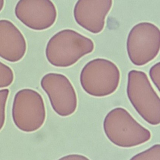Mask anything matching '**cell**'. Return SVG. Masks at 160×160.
Returning a JSON list of instances; mask_svg holds the SVG:
<instances>
[{
	"label": "cell",
	"mask_w": 160,
	"mask_h": 160,
	"mask_svg": "<svg viewBox=\"0 0 160 160\" xmlns=\"http://www.w3.org/2000/svg\"><path fill=\"white\" fill-rule=\"evenodd\" d=\"M93 41L72 29H64L53 35L46 48L48 62L55 67L66 68L94 50Z\"/></svg>",
	"instance_id": "cell-1"
},
{
	"label": "cell",
	"mask_w": 160,
	"mask_h": 160,
	"mask_svg": "<svg viewBox=\"0 0 160 160\" xmlns=\"http://www.w3.org/2000/svg\"><path fill=\"white\" fill-rule=\"evenodd\" d=\"M103 128L109 141L121 148L137 147L151 138V132L122 108H116L108 113L103 121Z\"/></svg>",
	"instance_id": "cell-2"
},
{
	"label": "cell",
	"mask_w": 160,
	"mask_h": 160,
	"mask_svg": "<svg viewBox=\"0 0 160 160\" xmlns=\"http://www.w3.org/2000/svg\"><path fill=\"white\" fill-rule=\"evenodd\" d=\"M127 96L141 118L151 125L160 123V100L147 74L133 70L128 74Z\"/></svg>",
	"instance_id": "cell-3"
},
{
	"label": "cell",
	"mask_w": 160,
	"mask_h": 160,
	"mask_svg": "<svg viewBox=\"0 0 160 160\" xmlns=\"http://www.w3.org/2000/svg\"><path fill=\"white\" fill-rule=\"evenodd\" d=\"M120 72L109 60L96 58L85 65L80 75L81 87L89 95L103 97L114 93L118 87Z\"/></svg>",
	"instance_id": "cell-4"
},
{
	"label": "cell",
	"mask_w": 160,
	"mask_h": 160,
	"mask_svg": "<svg viewBox=\"0 0 160 160\" xmlns=\"http://www.w3.org/2000/svg\"><path fill=\"white\" fill-rule=\"evenodd\" d=\"M14 123L22 132H32L43 125L46 118L44 101L35 90L22 89L15 95L12 108Z\"/></svg>",
	"instance_id": "cell-5"
},
{
	"label": "cell",
	"mask_w": 160,
	"mask_h": 160,
	"mask_svg": "<svg viewBox=\"0 0 160 160\" xmlns=\"http://www.w3.org/2000/svg\"><path fill=\"white\" fill-rule=\"evenodd\" d=\"M126 47L128 57L134 65H146L159 54L160 29L150 22L137 24L129 32Z\"/></svg>",
	"instance_id": "cell-6"
},
{
	"label": "cell",
	"mask_w": 160,
	"mask_h": 160,
	"mask_svg": "<svg viewBox=\"0 0 160 160\" xmlns=\"http://www.w3.org/2000/svg\"><path fill=\"white\" fill-rule=\"evenodd\" d=\"M41 86L58 115L69 117L75 112L77 95L72 84L65 75L57 73L47 74L41 79Z\"/></svg>",
	"instance_id": "cell-7"
},
{
	"label": "cell",
	"mask_w": 160,
	"mask_h": 160,
	"mask_svg": "<svg viewBox=\"0 0 160 160\" xmlns=\"http://www.w3.org/2000/svg\"><path fill=\"white\" fill-rule=\"evenodd\" d=\"M18 19L26 27L35 31L51 28L57 20V8L50 0H20L15 8Z\"/></svg>",
	"instance_id": "cell-8"
},
{
	"label": "cell",
	"mask_w": 160,
	"mask_h": 160,
	"mask_svg": "<svg viewBox=\"0 0 160 160\" xmlns=\"http://www.w3.org/2000/svg\"><path fill=\"white\" fill-rule=\"evenodd\" d=\"M112 0H79L73 10L78 24L93 34L102 31L105 19L111 10Z\"/></svg>",
	"instance_id": "cell-9"
},
{
	"label": "cell",
	"mask_w": 160,
	"mask_h": 160,
	"mask_svg": "<svg viewBox=\"0 0 160 160\" xmlns=\"http://www.w3.org/2000/svg\"><path fill=\"white\" fill-rule=\"evenodd\" d=\"M27 43L20 30L10 20H0V57L16 62L25 57Z\"/></svg>",
	"instance_id": "cell-10"
},
{
	"label": "cell",
	"mask_w": 160,
	"mask_h": 160,
	"mask_svg": "<svg viewBox=\"0 0 160 160\" xmlns=\"http://www.w3.org/2000/svg\"><path fill=\"white\" fill-rule=\"evenodd\" d=\"M130 160H160V144H155L148 149L137 153Z\"/></svg>",
	"instance_id": "cell-11"
},
{
	"label": "cell",
	"mask_w": 160,
	"mask_h": 160,
	"mask_svg": "<svg viewBox=\"0 0 160 160\" xmlns=\"http://www.w3.org/2000/svg\"><path fill=\"white\" fill-rule=\"evenodd\" d=\"M14 80V73L11 67L0 61V89L11 86Z\"/></svg>",
	"instance_id": "cell-12"
},
{
	"label": "cell",
	"mask_w": 160,
	"mask_h": 160,
	"mask_svg": "<svg viewBox=\"0 0 160 160\" xmlns=\"http://www.w3.org/2000/svg\"><path fill=\"white\" fill-rule=\"evenodd\" d=\"M10 90L8 89L0 90V131L5 124L6 104L9 97Z\"/></svg>",
	"instance_id": "cell-13"
},
{
	"label": "cell",
	"mask_w": 160,
	"mask_h": 160,
	"mask_svg": "<svg viewBox=\"0 0 160 160\" xmlns=\"http://www.w3.org/2000/svg\"><path fill=\"white\" fill-rule=\"evenodd\" d=\"M149 76L153 84L160 90V62L154 64L149 70Z\"/></svg>",
	"instance_id": "cell-14"
},
{
	"label": "cell",
	"mask_w": 160,
	"mask_h": 160,
	"mask_svg": "<svg viewBox=\"0 0 160 160\" xmlns=\"http://www.w3.org/2000/svg\"><path fill=\"white\" fill-rule=\"evenodd\" d=\"M58 160H90L88 157L79 154H71L65 155Z\"/></svg>",
	"instance_id": "cell-15"
},
{
	"label": "cell",
	"mask_w": 160,
	"mask_h": 160,
	"mask_svg": "<svg viewBox=\"0 0 160 160\" xmlns=\"http://www.w3.org/2000/svg\"><path fill=\"white\" fill-rule=\"evenodd\" d=\"M4 1L3 0H0V12L3 10V7L4 6Z\"/></svg>",
	"instance_id": "cell-16"
}]
</instances>
